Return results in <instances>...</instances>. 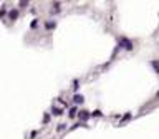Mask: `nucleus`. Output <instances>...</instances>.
Segmentation results:
<instances>
[{"mask_svg":"<svg viewBox=\"0 0 159 139\" xmlns=\"http://www.w3.org/2000/svg\"><path fill=\"white\" fill-rule=\"evenodd\" d=\"M119 41H121V45H123V47L126 48V50H133V43L129 41V40H126V38H121Z\"/></svg>","mask_w":159,"mask_h":139,"instance_id":"1","label":"nucleus"},{"mask_svg":"<svg viewBox=\"0 0 159 139\" xmlns=\"http://www.w3.org/2000/svg\"><path fill=\"white\" fill-rule=\"evenodd\" d=\"M90 113L88 111H80V119H81V121H88V118H90Z\"/></svg>","mask_w":159,"mask_h":139,"instance_id":"2","label":"nucleus"},{"mask_svg":"<svg viewBox=\"0 0 159 139\" xmlns=\"http://www.w3.org/2000/svg\"><path fill=\"white\" fill-rule=\"evenodd\" d=\"M8 15H10V18H12V20H15L17 17H18V12H17V10H12V12L8 13Z\"/></svg>","mask_w":159,"mask_h":139,"instance_id":"3","label":"nucleus"},{"mask_svg":"<svg viewBox=\"0 0 159 139\" xmlns=\"http://www.w3.org/2000/svg\"><path fill=\"white\" fill-rule=\"evenodd\" d=\"M73 99H75V103H83V96H81V95H76Z\"/></svg>","mask_w":159,"mask_h":139,"instance_id":"4","label":"nucleus"},{"mask_svg":"<svg viewBox=\"0 0 159 139\" xmlns=\"http://www.w3.org/2000/svg\"><path fill=\"white\" fill-rule=\"evenodd\" d=\"M61 113H63V111H61L60 108H53V114H55V116H60Z\"/></svg>","mask_w":159,"mask_h":139,"instance_id":"5","label":"nucleus"},{"mask_svg":"<svg viewBox=\"0 0 159 139\" xmlns=\"http://www.w3.org/2000/svg\"><path fill=\"white\" fill-rule=\"evenodd\" d=\"M76 116V108H71L70 109V118H75Z\"/></svg>","mask_w":159,"mask_h":139,"instance_id":"6","label":"nucleus"},{"mask_svg":"<svg viewBox=\"0 0 159 139\" xmlns=\"http://www.w3.org/2000/svg\"><path fill=\"white\" fill-rule=\"evenodd\" d=\"M152 66L156 68V71L159 73V61H152Z\"/></svg>","mask_w":159,"mask_h":139,"instance_id":"7","label":"nucleus"},{"mask_svg":"<svg viewBox=\"0 0 159 139\" xmlns=\"http://www.w3.org/2000/svg\"><path fill=\"white\" fill-rule=\"evenodd\" d=\"M47 28H55V23H53V22H48V23H47Z\"/></svg>","mask_w":159,"mask_h":139,"instance_id":"8","label":"nucleus"}]
</instances>
